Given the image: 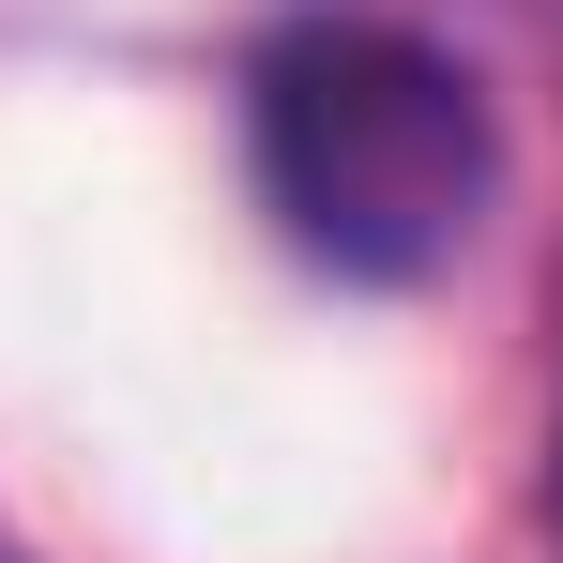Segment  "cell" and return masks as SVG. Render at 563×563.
<instances>
[{
    "label": "cell",
    "mask_w": 563,
    "mask_h": 563,
    "mask_svg": "<svg viewBox=\"0 0 563 563\" xmlns=\"http://www.w3.org/2000/svg\"><path fill=\"white\" fill-rule=\"evenodd\" d=\"M244 153H260V198H275L289 260H320L351 289L442 275L487 229V184H503L472 62H442L396 15H305V31H275L260 77H244Z\"/></svg>",
    "instance_id": "obj_1"
}]
</instances>
